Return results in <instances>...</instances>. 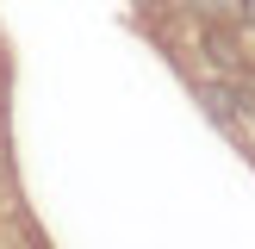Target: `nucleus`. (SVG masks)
Returning a JSON list of instances; mask_svg holds the SVG:
<instances>
[{
    "mask_svg": "<svg viewBox=\"0 0 255 249\" xmlns=\"http://www.w3.org/2000/svg\"><path fill=\"white\" fill-rule=\"evenodd\" d=\"M199 50H206V62H212L218 75H237V69H243V50H237V25L206 19V25H199Z\"/></svg>",
    "mask_w": 255,
    "mask_h": 249,
    "instance_id": "f257e3e1",
    "label": "nucleus"
},
{
    "mask_svg": "<svg viewBox=\"0 0 255 249\" xmlns=\"http://www.w3.org/2000/svg\"><path fill=\"white\" fill-rule=\"evenodd\" d=\"M199 106H206V119L218 124V131H237V119H243V106H237V94H231V81H206L199 87Z\"/></svg>",
    "mask_w": 255,
    "mask_h": 249,
    "instance_id": "f03ea898",
    "label": "nucleus"
},
{
    "mask_svg": "<svg viewBox=\"0 0 255 249\" xmlns=\"http://www.w3.org/2000/svg\"><path fill=\"white\" fill-rule=\"evenodd\" d=\"M206 19H218V25H243V0H193Z\"/></svg>",
    "mask_w": 255,
    "mask_h": 249,
    "instance_id": "7ed1b4c3",
    "label": "nucleus"
},
{
    "mask_svg": "<svg viewBox=\"0 0 255 249\" xmlns=\"http://www.w3.org/2000/svg\"><path fill=\"white\" fill-rule=\"evenodd\" d=\"M224 81H231L237 106H243V112H255V75H249V69H237V75H224Z\"/></svg>",
    "mask_w": 255,
    "mask_h": 249,
    "instance_id": "20e7f679",
    "label": "nucleus"
},
{
    "mask_svg": "<svg viewBox=\"0 0 255 249\" xmlns=\"http://www.w3.org/2000/svg\"><path fill=\"white\" fill-rule=\"evenodd\" d=\"M243 25H255V0H243Z\"/></svg>",
    "mask_w": 255,
    "mask_h": 249,
    "instance_id": "39448f33",
    "label": "nucleus"
}]
</instances>
